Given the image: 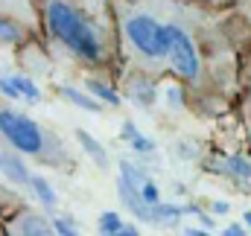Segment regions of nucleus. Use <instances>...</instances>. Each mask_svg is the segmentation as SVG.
Masks as SVG:
<instances>
[{
  "mask_svg": "<svg viewBox=\"0 0 251 236\" xmlns=\"http://www.w3.org/2000/svg\"><path fill=\"white\" fill-rule=\"evenodd\" d=\"M120 26L131 56L146 67H158L170 53V26L146 9H120Z\"/></svg>",
  "mask_w": 251,
  "mask_h": 236,
  "instance_id": "obj_3",
  "label": "nucleus"
},
{
  "mask_svg": "<svg viewBox=\"0 0 251 236\" xmlns=\"http://www.w3.org/2000/svg\"><path fill=\"white\" fill-rule=\"evenodd\" d=\"M222 236H246V231H243L240 225H231V228H225V234Z\"/></svg>",
  "mask_w": 251,
  "mask_h": 236,
  "instance_id": "obj_25",
  "label": "nucleus"
},
{
  "mask_svg": "<svg viewBox=\"0 0 251 236\" xmlns=\"http://www.w3.org/2000/svg\"><path fill=\"white\" fill-rule=\"evenodd\" d=\"M97 228H100V236H117V234H120V228H123V222H120V216H117V213L105 210V213L100 216Z\"/></svg>",
  "mask_w": 251,
  "mask_h": 236,
  "instance_id": "obj_18",
  "label": "nucleus"
},
{
  "mask_svg": "<svg viewBox=\"0 0 251 236\" xmlns=\"http://www.w3.org/2000/svg\"><path fill=\"white\" fill-rule=\"evenodd\" d=\"M137 192H140V198H143L146 204H152V207L161 201V192H158V187H155V181H152V178H146V181L137 187Z\"/></svg>",
  "mask_w": 251,
  "mask_h": 236,
  "instance_id": "obj_20",
  "label": "nucleus"
},
{
  "mask_svg": "<svg viewBox=\"0 0 251 236\" xmlns=\"http://www.w3.org/2000/svg\"><path fill=\"white\" fill-rule=\"evenodd\" d=\"M117 195L123 201V207H128V213H134L140 222H149V225H158V216H155V207L146 204L137 192L134 184H126L123 178H117Z\"/></svg>",
  "mask_w": 251,
  "mask_h": 236,
  "instance_id": "obj_5",
  "label": "nucleus"
},
{
  "mask_svg": "<svg viewBox=\"0 0 251 236\" xmlns=\"http://www.w3.org/2000/svg\"><path fill=\"white\" fill-rule=\"evenodd\" d=\"M85 85H88V91H91L97 99H102V102H108V105H114V108L123 102V99L117 96V91H114V88H108V85H102L100 79H88Z\"/></svg>",
  "mask_w": 251,
  "mask_h": 236,
  "instance_id": "obj_14",
  "label": "nucleus"
},
{
  "mask_svg": "<svg viewBox=\"0 0 251 236\" xmlns=\"http://www.w3.org/2000/svg\"><path fill=\"white\" fill-rule=\"evenodd\" d=\"M178 155H181V158H193L196 152H193V146H187V143H181V146H178Z\"/></svg>",
  "mask_w": 251,
  "mask_h": 236,
  "instance_id": "obj_26",
  "label": "nucleus"
},
{
  "mask_svg": "<svg viewBox=\"0 0 251 236\" xmlns=\"http://www.w3.org/2000/svg\"><path fill=\"white\" fill-rule=\"evenodd\" d=\"M44 15H47V26L53 32V38L62 41L73 56L91 61V64L105 61L108 53H105V44H102L97 24L85 12H79L70 0H47Z\"/></svg>",
  "mask_w": 251,
  "mask_h": 236,
  "instance_id": "obj_1",
  "label": "nucleus"
},
{
  "mask_svg": "<svg viewBox=\"0 0 251 236\" xmlns=\"http://www.w3.org/2000/svg\"><path fill=\"white\" fill-rule=\"evenodd\" d=\"M213 210H216V213H228V204H225V201H213Z\"/></svg>",
  "mask_w": 251,
  "mask_h": 236,
  "instance_id": "obj_29",
  "label": "nucleus"
},
{
  "mask_svg": "<svg viewBox=\"0 0 251 236\" xmlns=\"http://www.w3.org/2000/svg\"><path fill=\"white\" fill-rule=\"evenodd\" d=\"M76 140L82 143V149L88 152V158H91L97 166H102V169L108 166V152H105V146H102L100 140H94V137H91L88 131H82V128L76 131Z\"/></svg>",
  "mask_w": 251,
  "mask_h": 236,
  "instance_id": "obj_9",
  "label": "nucleus"
},
{
  "mask_svg": "<svg viewBox=\"0 0 251 236\" xmlns=\"http://www.w3.org/2000/svg\"><path fill=\"white\" fill-rule=\"evenodd\" d=\"M0 94H3L6 99H21V94H18V88H15V82H12V76H3V73H0Z\"/></svg>",
  "mask_w": 251,
  "mask_h": 236,
  "instance_id": "obj_23",
  "label": "nucleus"
},
{
  "mask_svg": "<svg viewBox=\"0 0 251 236\" xmlns=\"http://www.w3.org/2000/svg\"><path fill=\"white\" fill-rule=\"evenodd\" d=\"M117 166H120V178H123L126 184H134V187H140V184H143V181L149 178L146 172H143V169H140V166H137V164H128V161H120Z\"/></svg>",
  "mask_w": 251,
  "mask_h": 236,
  "instance_id": "obj_19",
  "label": "nucleus"
},
{
  "mask_svg": "<svg viewBox=\"0 0 251 236\" xmlns=\"http://www.w3.org/2000/svg\"><path fill=\"white\" fill-rule=\"evenodd\" d=\"M53 234L56 236H79V231H76V225L70 219H56L53 222Z\"/></svg>",
  "mask_w": 251,
  "mask_h": 236,
  "instance_id": "obj_22",
  "label": "nucleus"
},
{
  "mask_svg": "<svg viewBox=\"0 0 251 236\" xmlns=\"http://www.w3.org/2000/svg\"><path fill=\"white\" fill-rule=\"evenodd\" d=\"M123 137L128 140V146L134 149V152H140V155H155V140H149V137H143L140 131H137V125L134 122H123Z\"/></svg>",
  "mask_w": 251,
  "mask_h": 236,
  "instance_id": "obj_10",
  "label": "nucleus"
},
{
  "mask_svg": "<svg viewBox=\"0 0 251 236\" xmlns=\"http://www.w3.org/2000/svg\"><path fill=\"white\" fill-rule=\"evenodd\" d=\"M12 234L15 236H56L53 234V225H47V219L38 216V213H24L12 225Z\"/></svg>",
  "mask_w": 251,
  "mask_h": 236,
  "instance_id": "obj_6",
  "label": "nucleus"
},
{
  "mask_svg": "<svg viewBox=\"0 0 251 236\" xmlns=\"http://www.w3.org/2000/svg\"><path fill=\"white\" fill-rule=\"evenodd\" d=\"M219 172L237 178V181H243V184H251V161H246L243 155H234V158L225 161V166H219Z\"/></svg>",
  "mask_w": 251,
  "mask_h": 236,
  "instance_id": "obj_11",
  "label": "nucleus"
},
{
  "mask_svg": "<svg viewBox=\"0 0 251 236\" xmlns=\"http://www.w3.org/2000/svg\"><path fill=\"white\" fill-rule=\"evenodd\" d=\"M21 38H24V24H18V21L0 15V41H3V44H18Z\"/></svg>",
  "mask_w": 251,
  "mask_h": 236,
  "instance_id": "obj_15",
  "label": "nucleus"
},
{
  "mask_svg": "<svg viewBox=\"0 0 251 236\" xmlns=\"http://www.w3.org/2000/svg\"><path fill=\"white\" fill-rule=\"evenodd\" d=\"M170 26V53L167 61L173 64V70L187 79V82H199L201 76V61H199V50H196V41L190 38V32L181 24H167Z\"/></svg>",
  "mask_w": 251,
  "mask_h": 236,
  "instance_id": "obj_4",
  "label": "nucleus"
},
{
  "mask_svg": "<svg viewBox=\"0 0 251 236\" xmlns=\"http://www.w3.org/2000/svg\"><path fill=\"white\" fill-rule=\"evenodd\" d=\"M155 216H158V225H173V222H178V219L184 216V210L176 207V204H164V201H158V204H155Z\"/></svg>",
  "mask_w": 251,
  "mask_h": 236,
  "instance_id": "obj_17",
  "label": "nucleus"
},
{
  "mask_svg": "<svg viewBox=\"0 0 251 236\" xmlns=\"http://www.w3.org/2000/svg\"><path fill=\"white\" fill-rule=\"evenodd\" d=\"M0 172L9 178L12 184H29V169H26V164L18 158V155H12V149H0Z\"/></svg>",
  "mask_w": 251,
  "mask_h": 236,
  "instance_id": "obj_7",
  "label": "nucleus"
},
{
  "mask_svg": "<svg viewBox=\"0 0 251 236\" xmlns=\"http://www.w3.org/2000/svg\"><path fill=\"white\" fill-rule=\"evenodd\" d=\"M59 94H62L67 102H73L76 108H82V111H91V114H97V111H100V102H97V99L85 96L82 91H76V88H70V85H62V88H59Z\"/></svg>",
  "mask_w": 251,
  "mask_h": 236,
  "instance_id": "obj_12",
  "label": "nucleus"
},
{
  "mask_svg": "<svg viewBox=\"0 0 251 236\" xmlns=\"http://www.w3.org/2000/svg\"><path fill=\"white\" fill-rule=\"evenodd\" d=\"M184 236H210V234H207V231H199V228H187Z\"/></svg>",
  "mask_w": 251,
  "mask_h": 236,
  "instance_id": "obj_28",
  "label": "nucleus"
},
{
  "mask_svg": "<svg viewBox=\"0 0 251 236\" xmlns=\"http://www.w3.org/2000/svg\"><path fill=\"white\" fill-rule=\"evenodd\" d=\"M6 12H18V15H29V9H26V0H0V15H6Z\"/></svg>",
  "mask_w": 251,
  "mask_h": 236,
  "instance_id": "obj_21",
  "label": "nucleus"
},
{
  "mask_svg": "<svg viewBox=\"0 0 251 236\" xmlns=\"http://www.w3.org/2000/svg\"><path fill=\"white\" fill-rule=\"evenodd\" d=\"M29 189H32V195L44 204V207H56V192H53V187H50V181L41 175H32L29 178Z\"/></svg>",
  "mask_w": 251,
  "mask_h": 236,
  "instance_id": "obj_13",
  "label": "nucleus"
},
{
  "mask_svg": "<svg viewBox=\"0 0 251 236\" xmlns=\"http://www.w3.org/2000/svg\"><path fill=\"white\" fill-rule=\"evenodd\" d=\"M128 99L137 105V108H152L158 102V94H155V85L146 82V79H134L128 85Z\"/></svg>",
  "mask_w": 251,
  "mask_h": 236,
  "instance_id": "obj_8",
  "label": "nucleus"
},
{
  "mask_svg": "<svg viewBox=\"0 0 251 236\" xmlns=\"http://www.w3.org/2000/svg\"><path fill=\"white\" fill-rule=\"evenodd\" d=\"M246 225H249V228H251V210H249V213H246Z\"/></svg>",
  "mask_w": 251,
  "mask_h": 236,
  "instance_id": "obj_30",
  "label": "nucleus"
},
{
  "mask_svg": "<svg viewBox=\"0 0 251 236\" xmlns=\"http://www.w3.org/2000/svg\"><path fill=\"white\" fill-rule=\"evenodd\" d=\"M117 236H140V234H137V228H131V225H123Z\"/></svg>",
  "mask_w": 251,
  "mask_h": 236,
  "instance_id": "obj_27",
  "label": "nucleus"
},
{
  "mask_svg": "<svg viewBox=\"0 0 251 236\" xmlns=\"http://www.w3.org/2000/svg\"><path fill=\"white\" fill-rule=\"evenodd\" d=\"M167 105H170V108H181V105H184L181 88H167Z\"/></svg>",
  "mask_w": 251,
  "mask_h": 236,
  "instance_id": "obj_24",
  "label": "nucleus"
},
{
  "mask_svg": "<svg viewBox=\"0 0 251 236\" xmlns=\"http://www.w3.org/2000/svg\"><path fill=\"white\" fill-rule=\"evenodd\" d=\"M12 82H15L18 94H21L26 102H38V99H41V91H38V85H35L32 79H26V76H15Z\"/></svg>",
  "mask_w": 251,
  "mask_h": 236,
  "instance_id": "obj_16",
  "label": "nucleus"
},
{
  "mask_svg": "<svg viewBox=\"0 0 251 236\" xmlns=\"http://www.w3.org/2000/svg\"><path fill=\"white\" fill-rule=\"evenodd\" d=\"M0 140L9 143L12 149H18L21 155L41 158L47 164H64V169H70V164H73L56 134H50L35 119H29L26 114H18L6 105H0Z\"/></svg>",
  "mask_w": 251,
  "mask_h": 236,
  "instance_id": "obj_2",
  "label": "nucleus"
}]
</instances>
